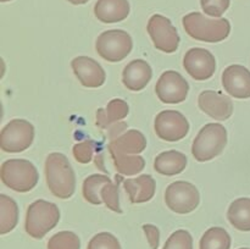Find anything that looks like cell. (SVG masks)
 Listing matches in <instances>:
<instances>
[{
    "label": "cell",
    "instance_id": "cell-25",
    "mask_svg": "<svg viewBox=\"0 0 250 249\" xmlns=\"http://www.w3.org/2000/svg\"><path fill=\"white\" fill-rule=\"evenodd\" d=\"M111 182L107 176L100 175V173H95V175L88 176L84 181H83V197L88 203L93 205H100L103 203L102 193L103 187L106 183Z\"/></svg>",
    "mask_w": 250,
    "mask_h": 249
},
{
    "label": "cell",
    "instance_id": "cell-35",
    "mask_svg": "<svg viewBox=\"0 0 250 249\" xmlns=\"http://www.w3.org/2000/svg\"><path fill=\"white\" fill-rule=\"evenodd\" d=\"M68 2H71V4L73 5H83L85 4V2H88L89 0H67Z\"/></svg>",
    "mask_w": 250,
    "mask_h": 249
},
{
    "label": "cell",
    "instance_id": "cell-21",
    "mask_svg": "<svg viewBox=\"0 0 250 249\" xmlns=\"http://www.w3.org/2000/svg\"><path fill=\"white\" fill-rule=\"evenodd\" d=\"M129 106L124 99L110 100L105 109L97 111V126L102 129H109L116 122H120L128 115Z\"/></svg>",
    "mask_w": 250,
    "mask_h": 249
},
{
    "label": "cell",
    "instance_id": "cell-30",
    "mask_svg": "<svg viewBox=\"0 0 250 249\" xmlns=\"http://www.w3.org/2000/svg\"><path fill=\"white\" fill-rule=\"evenodd\" d=\"M87 249H122L119 239L109 232L95 234L88 243Z\"/></svg>",
    "mask_w": 250,
    "mask_h": 249
},
{
    "label": "cell",
    "instance_id": "cell-13",
    "mask_svg": "<svg viewBox=\"0 0 250 249\" xmlns=\"http://www.w3.org/2000/svg\"><path fill=\"white\" fill-rule=\"evenodd\" d=\"M198 105L200 110L217 121L229 120L233 114L231 98L215 90H204L199 94Z\"/></svg>",
    "mask_w": 250,
    "mask_h": 249
},
{
    "label": "cell",
    "instance_id": "cell-3",
    "mask_svg": "<svg viewBox=\"0 0 250 249\" xmlns=\"http://www.w3.org/2000/svg\"><path fill=\"white\" fill-rule=\"evenodd\" d=\"M0 177L7 188L26 193L36 187L39 173L36 166L26 159H10L2 163Z\"/></svg>",
    "mask_w": 250,
    "mask_h": 249
},
{
    "label": "cell",
    "instance_id": "cell-28",
    "mask_svg": "<svg viewBox=\"0 0 250 249\" xmlns=\"http://www.w3.org/2000/svg\"><path fill=\"white\" fill-rule=\"evenodd\" d=\"M100 195H102L103 203L106 205V208H109L112 211L122 214V209L120 208L119 200V183H114L112 181L106 183L103 187Z\"/></svg>",
    "mask_w": 250,
    "mask_h": 249
},
{
    "label": "cell",
    "instance_id": "cell-36",
    "mask_svg": "<svg viewBox=\"0 0 250 249\" xmlns=\"http://www.w3.org/2000/svg\"><path fill=\"white\" fill-rule=\"evenodd\" d=\"M1 2H6V1H11V0H0Z\"/></svg>",
    "mask_w": 250,
    "mask_h": 249
},
{
    "label": "cell",
    "instance_id": "cell-6",
    "mask_svg": "<svg viewBox=\"0 0 250 249\" xmlns=\"http://www.w3.org/2000/svg\"><path fill=\"white\" fill-rule=\"evenodd\" d=\"M133 48L132 37L122 29L105 31L95 42V50L100 58L109 62H120L127 58Z\"/></svg>",
    "mask_w": 250,
    "mask_h": 249
},
{
    "label": "cell",
    "instance_id": "cell-32",
    "mask_svg": "<svg viewBox=\"0 0 250 249\" xmlns=\"http://www.w3.org/2000/svg\"><path fill=\"white\" fill-rule=\"evenodd\" d=\"M231 0H200L203 11L211 17H221L229 10Z\"/></svg>",
    "mask_w": 250,
    "mask_h": 249
},
{
    "label": "cell",
    "instance_id": "cell-24",
    "mask_svg": "<svg viewBox=\"0 0 250 249\" xmlns=\"http://www.w3.org/2000/svg\"><path fill=\"white\" fill-rule=\"evenodd\" d=\"M19 222V207L12 198L0 195V234H6Z\"/></svg>",
    "mask_w": 250,
    "mask_h": 249
},
{
    "label": "cell",
    "instance_id": "cell-9",
    "mask_svg": "<svg viewBox=\"0 0 250 249\" xmlns=\"http://www.w3.org/2000/svg\"><path fill=\"white\" fill-rule=\"evenodd\" d=\"M146 29L153 41L154 46L158 50L171 54L178 49L180 36L176 27H173L167 17L159 14L153 15L149 19Z\"/></svg>",
    "mask_w": 250,
    "mask_h": 249
},
{
    "label": "cell",
    "instance_id": "cell-29",
    "mask_svg": "<svg viewBox=\"0 0 250 249\" xmlns=\"http://www.w3.org/2000/svg\"><path fill=\"white\" fill-rule=\"evenodd\" d=\"M163 249H193V237L186 229H177L166 241Z\"/></svg>",
    "mask_w": 250,
    "mask_h": 249
},
{
    "label": "cell",
    "instance_id": "cell-37",
    "mask_svg": "<svg viewBox=\"0 0 250 249\" xmlns=\"http://www.w3.org/2000/svg\"><path fill=\"white\" fill-rule=\"evenodd\" d=\"M239 249H250V248H239Z\"/></svg>",
    "mask_w": 250,
    "mask_h": 249
},
{
    "label": "cell",
    "instance_id": "cell-19",
    "mask_svg": "<svg viewBox=\"0 0 250 249\" xmlns=\"http://www.w3.org/2000/svg\"><path fill=\"white\" fill-rule=\"evenodd\" d=\"M146 148V139L138 129H128L114 141H110L109 150L138 155Z\"/></svg>",
    "mask_w": 250,
    "mask_h": 249
},
{
    "label": "cell",
    "instance_id": "cell-11",
    "mask_svg": "<svg viewBox=\"0 0 250 249\" xmlns=\"http://www.w3.org/2000/svg\"><path fill=\"white\" fill-rule=\"evenodd\" d=\"M189 92V84L181 73L165 71L155 85V93L165 104H180L185 102Z\"/></svg>",
    "mask_w": 250,
    "mask_h": 249
},
{
    "label": "cell",
    "instance_id": "cell-20",
    "mask_svg": "<svg viewBox=\"0 0 250 249\" xmlns=\"http://www.w3.org/2000/svg\"><path fill=\"white\" fill-rule=\"evenodd\" d=\"M187 156L178 150H167L159 154L154 160V168L164 176H175L187 167Z\"/></svg>",
    "mask_w": 250,
    "mask_h": 249
},
{
    "label": "cell",
    "instance_id": "cell-8",
    "mask_svg": "<svg viewBox=\"0 0 250 249\" xmlns=\"http://www.w3.org/2000/svg\"><path fill=\"white\" fill-rule=\"evenodd\" d=\"M165 203L176 214H189L199 205V190L193 183L176 181L166 188Z\"/></svg>",
    "mask_w": 250,
    "mask_h": 249
},
{
    "label": "cell",
    "instance_id": "cell-17",
    "mask_svg": "<svg viewBox=\"0 0 250 249\" xmlns=\"http://www.w3.org/2000/svg\"><path fill=\"white\" fill-rule=\"evenodd\" d=\"M124 188L128 193L132 204L149 202L155 194L156 183L150 175H141L137 178L124 180Z\"/></svg>",
    "mask_w": 250,
    "mask_h": 249
},
{
    "label": "cell",
    "instance_id": "cell-18",
    "mask_svg": "<svg viewBox=\"0 0 250 249\" xmlns=\"http://www.w3.org/2000/svg\"><path fill=\"white\" fill-rule=\"evenodd\" d=\"M129 10L128 0H98L94 15L104 23H116L127 19Z\"/></svg>",
    "mask_w": 250,
    "mask_h": 249
},
{
    "label": "cell",
    "instance_id": "cell-16",
    "mask_svg": "<svg viewBox=\"0 0 250 249\" xmlns=\"http://www.w3.org/2000/svg\"><path fill=\"white\" fill-rule=\"evenodd\" d=\"M153 77V70L146 60L137 59L127 63L122 72V83L133 92L144 89Z\"/></svg>",
    "mask_w": 250,
    "mask_h": 249
},
{
    "label": "cell",
    "instance_id": "cell-5",
    "mask_svg": "<svg viewBox=\"0 0 250 249\" xmlns=\"http://www.w3.org/2000/svg\"><path fill=\"white\" fill-rule=\"evenodd\" d=\"M227 144V129L220 124H208L199 131L192 145L195 160L204 163L219 156Z\"/></svg>",
    "mask_w": 250,
    "mask_h": 249
},
{
    "label": "cell",
    "instance_id": "cell-33",
    "mask_svg": "<svg viewBox=\"0 0 250 249\" xmlns=\"http://www.w3.org/2000/svg\"><path fill=\"white\" fill-rule=\"evenodd\" d=\"M143 231L148 238L151 249H158L159 242H160V231L154 225H143Z\"/></svg>",
    "mask_w": 250,
    "mask_h": 249
},
{
    "label": "cell",
    "instance_id": "cell-26",
    "mask_svg": "<svg viewBox=\"0 0 250 249\" xmlns=\"http://www.w3.org/2000/svg\"><path fill=\"white\" fill-rule=\"evenodd\" d=\"M231 236L222 227H211L203 234L199 249H229Z\"/></svg>",
    "mask_w": 250,
    "mask_h": 249
},
{
    "label": "cell",
    "instance_id": "cell-23",
    "mask_svg": "<svg viewBox=\"0 0 250 249\" xmlns=\"http://www.w3.org/2000/svg\"><path fill=\"white\" fill-rule=\"evenodd\" d=\"M114 166L119 175L132 176L142 172L146 167V160L141 155H132V154H122L119 151L109 150Z\"/></svg>",
    "mask_w": 250,
    "mask_h": 249
},
{
    "label": "cell",
    "instance_id": "cell-34",
    "mask_svg": "<svg viewBox=\"0 0 250 249\" xmlns=\"http://www.w3.org/2000/svg\"><path fill=\"white\" fill-rule=\"evenodd\" d=\"M127 126H128V124H127L126 122H116V124H112V126L107 129V131H109L107 137H109L110 141H114V139H116L117 137L121 136L124 132H126Z\"/></svg>",
    "mask_w": 250,
    "mask_h": 249
},
{
    "label": "cell",
    "instance_id": "cell-12",
    "mask_svg": "<svg viewBox=\"0 0 250 249\" xmlns=\"http://www.w3.org/2000/svg\"><path fill=\"white\" fill-rule=\"evenodd\" d=\"M183 67L194 80H209L216 71V59L207 49L193 48L186 53Z\"/></svg>",
    "mask_w": 250,
    "mask_h": 249
},
{
    "label": "cell",
    "instance_id": "cell-4",
    "mask_svg": "<svg viewBox=\"0 0 250 249\" xmlns=\"http://www.w3.org/2000/svg\"><path fill=\"white\" fill-rule=\"evenodd\" d=\"M60 210L54 203L38 199L27 209L24 228L32 238L41 239L58 225Z\"/></svg>",
    "mask_w": 250,
    "mask_h": 249
},
{
    "label": "cell",
    "instance_id": "cell-10",
    "mask_svg": "<svg viewBox=\"0 0 250 249\" xmlns=\"http://www.w3.org/2000/svg\"><path fill=\"white\" fill-rule=\"evenodd\" d=\"M154 128L160 139L177 142L185 138L189 132V122L185 115L176 110H164L155 117Z\"/></svg>",
    "mask_w": 250,
    "mask_h": 249
},
{
    "label": "cell",
    "instance_id": "cell-14",
    "mask_svg": "<svg viewBox=\"0 0 250 249\" xmlns=\"http://www.w3.org/2000/svg\"><path fill=\"white\" fill-rule=\"evenodd\" d=\"M76 77L82 85L87 88L102 87L106 80V73L103 66L94 59L88 56H77L71 62Z\"/></svg>",
    "mask_w": 250,
    "mask_h": 249
},
{
    "label": "cell",
    "instance_id": "cell-31",
    "mask_svg": "<svg viewBox=\"0 0 250 249\" xmlns=\"http://www.w3.org/2000/svg\"><path fill=\"white\" fill-rule=\"evenodd\" d=\"M95 142L93 141H83L80 143L75 144L73 146V156L80 164H88L92 161L93 155H94Z\"/></svg>",
    "mask_w": 250,
    "mask_h": 249
},
{
    "label": "cell",
    "instance_id": "cell-15",
    "mask_svg": "<svg viewBox=\"0 0 250 249\" xmlns=\"http://www.w3.org/2000/svg\"><path fill=\"white\" fill-rule=\"evenodd\" d=\"M222 85L231 97L250 98V71L242 65H231L222 73Z\"/></svg>",
    "mask_w": 250,
    "mask_h": 249
},
{
    "label": "cell",
    "instance_id": "cell-27",
    "mask_svg": "<svg viewBox=\"0 0 250 249\" xmlns=\"http://www.w3.org/2000/svg\"><path fill=\"white\" fill-rule=\"evenodd\" d=\"M48 249H81V239L75 232L61 231L54 234L48 242Z\"/></svg>",
    "mask_w": 250,
    "mask_h": 249
},
{
    "label": "cell",
    "instance_id": "cell-7",
    "mask_svg": "<svg viewBox=\"0 0 250 249\" xmlns=\"http://www.w3.org/2000/svg\"><path fill=\"white\" fill-rule=\"evenodd\" d=\"M33 139V124L27 120L14 119L0 132V148L6 153H21L32 145Z\"/></svg>",
    "mask_w": 250,
    "mask_h": 249
},
{
    "label": "cell",
    "instance_id": "cell-1",
    "mask_svg": "<svg viewBox=\"0 0 250 249\" xmlns=\"http://www.w3.org/2000/svg\"><path fill=\"white\" fill-rule=\"evenodd\" d=\"M45 178L49 190L60 199H68L76 189V176L63 154L51 153L45 160Z\"/></svg>",
    "mask_w": 250,
    "mask_h": 249
},
{
    "label": "cell",
    "instance_id": "cell-2",
    "mask_svg": "<svg viewBox=\"0 0 250 249\" xmlns=\"http://www.w3.org/2000/svg\"><path fill=\"white\" fill-rule=\"evenodd\" d=\"M185 31L193 39L207 43H219L231 33V23L227 19H209L200 12H190L182 20Z\"/></svg>",
    "mask_w": 250,
    "mask_h": 249
},
{
    "label": "cell",
    "instance_id": "cell-22",
    "mask_svg": "<svg viewBox=\"0 0 250 249\" xmlns=\"http://www.w3.org/2000/svg\"><path fill=\"white\" fill-rule=\"evenodd\" d=\"M227 219L234 228L243 232L250 231V198H238L231 203Z\"/></svg>",
    "mask_w": 250,
    "mask_h": 249
}]
</instances>
